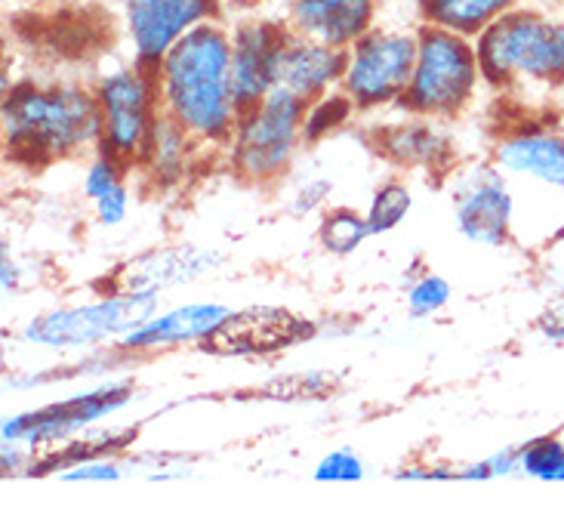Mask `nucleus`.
<instances>
[{
	"mask_svg": "<svg viewBox=\"0 0 564 506\" xmlns=\"http://www.w3.org/2000/svg\"><path fill=\"white\" fill-rule=\"evenodd\" d=\"M158 111L200 146H229L241 111L231 80V34L223 22H204L170 46L158 68Z\"/></svg>",
	"mask_w": 564,
	"mask_h": 506,
	"instance_id": "f257e3e1",
	"label": "nucleus"
},
{
	"mask_svg": "<svg viewBox=\"0 0 564 506\" xmlns=\"http://www.w3.org/2000/svg\"><path fill=\"white\" fill-rule=\"evenodd\" d=\"M7 158L46 168L99 146L96 93L75 84H19L3 99Z\"/></svg>",
	"mask_w": 564,
	"mask_h": 506,
	"instance_id": "f03ea898",
	"label": "nucleus"
},
{
	"mask_svg": "<svg viewBox=\"0 0 564 506\" xmlns=\"http://www.w3.org/2000/svg\"><path fill=\"white\" fill-rule=\"evenodd\" d=\"M475 50L494 90H564V19L516 7L475 37Z\"/></svg>",
	"mask_w": 564,
	"mask_h": 506,
	"instance_id": "7ed1b4c3",
	"label": "nucleus"
},
{
	"mask_svg": "<svg viewBox=\"0 0 564 506\" xmlns=\"http://www.w3.org/2000/svg\"><path fill=\"white\" fill-rule=\"evenodd\" d=\"M478 80L481 68L473 37L423 22L416 31L411 84L401 93L395 108L416 118H457L473 103Z\"/></svg>",
	"mask_w": 564,
	"mask_h": 506,
	"instance_id": "20e7f679",
	"label": "nucleus"
},
{
	"mask_svg": "<svg viewBox=\"0 0 564 506\" xmlns=\"http://www.w3.org/2000/svg\"><path fill=\"white\" fill-rule=\"evenodd\" d=\"M305 103L284 87H272L253 111L241 115L229 142L231 176L245 185H272L290 170L303 142Z\"/></svg>",
	"mask_w": 564,
	"mask_h": 506,
	"instance_id": "39448f33",
	"label": "nucleus"
},
{
	"mask_svg": "<svg viewBox=\"0 0 564 506\" xmlns=\"http://www.w3.org/2000/svg\"><path fill=\"white\" fill-rule=\"evenodd\" d=\"M158 312V293H102L80 306L53 309L25 327V340L50 349L96 346L133 334Z\"/></svg>",
	"mask_w": 564,
	"mask_h": 506,
	"instance_id": "423d86ee",
	"label": "nucleus"
},
{
	"mask_svg": "<svg viewBox=\"0 0 564 506\" xmlns=\"http://www.w3.org/2000/svg\"><path fill=\"white\" fill-rule=\"evenodd\" d=\"M99 152L115 158L127 173L139 168L158 118V84L139 65L111 72L96 87Z\"/></svg>",
	"mask_w": 564,
	"mask_h": 506,
	"instance_id": "0eeeda50",
	"label": "nucleus"
},
{
	"mask_svg": "<svg viewBox=\"0 0 564 506\" xmlns=\"http://www.w3.org/2000/svg\"><path fill=\"white\" fill-rule=\"evenodd\" d=\"M413 65H416V34L370 29L349 46L339 90L349 96L355 111L395 106L411 84Z\"/></svg>",
	"mask_w": 564,
	"mask_h": 506,
	"instance_id": "6e6552de",
	"label": "nucleus"
},
{
	"mask_svg": "<svg viewBox=\"0 0 564 506\" xmlns=\"http://www.w3.org/2000/svg\"><path fill=\"white\" fill-rule=\"evenodd\" d=\"M123 19L137 53L133 65L158 84L170 46L204 22H223V0H123Z\"/></svg>",
	"mask_w": 564,
	"mask_h": 506,
	"instance_id": "1a4fd4ad",
	"label": "nucleus"
},
{
	"mask_svg": "<svg viewBox=\"0 0 564 506\" xmlns=\"http://www.w3.org/2000/svg\"><path fill=\"white\" fill-rule=\"evenodd\" d=\"M133 399L130 384H106L99 389H90L84 396H72L65 401H53L37 411L10 417L3 423V442L15 445H56L68 442L80 432L99 423L102 417L115 415L127 401Z\"/></svg>",
	"mask_w": 564,
	"mask_h": 506,
	"instance_id": "9d476101",
	"label": "nucleus"
},
{
	"mask_svg": "<svg viewBox=\"0 0 564 506\" xmlns=\"http://www.w3.org/2000/svg\"><path fill=\"white\" fill-rule=\"evenodd\" d=\"M315 337V324L281 306H250L229 312V319L216 327L200 349L210 355L231 358H260V355L284 353Z\"/></svg>",
	"mask_w": 564,
	"mask_h": 506,
	"instance_id": "9b49d317",
	"label": "nucleus"
},
{
	"mask_svg": "<svg viewBox=\"0 0 564 506\" xmlns=\"http://www.w3.org/2000/svg\"><path fill=\"white\" fill-rule=\"evenodd\" d=\"M454 211L459 232L481 247H500L512 235L516 201L503 170L497 164H473L454 180Z\"/></svg>",
	"mask_w": 564,
	"mask_h": 506,
	"instance_id": "f8f14e48",
	"label": "nucleus"
},
{
	"mask_svg": "<svg viewBox=\"0 0 564 506\" xmlns=\"http://www.w3.org/2000/svg\"><path fill=\"white\" fill-rule=\"evenodd\" d=\"M284 34H288V22H269V19H247L231 31V80H235L241 115L253 111L275 87L278 53L284 44Z\"/></svg>",
	"mask_w": 564,
	"mask_h": 506,
	"instance_id": "ddd939ff",
	"label": "nucleus"
},
{
	"mask_svg": "<svg viewBox=\"0 0 564 506\" xmlns=\"http://www.w3.org/2000/svg\"><path fill=\"white\" fill-rule=\"evenodd\" d=\"M219 262H223V257L216 250H204V247L195 245L154 247V250H145L133 260L121 262L106 278V293H161L214 272Z\"/></svg>",
	"mask_w": 564,
	"mask_h": 506,
	"instance_id": "4468645a",
	"label": "nucleus"
},
{
	"mask_svg": "<svg viewBox=\"0 0 564 506\" xmlns=\"http://www.w3.org/2000/svg\"><path fill=\"white\" fill-rule=\"evenodd\" d=\"M494 164L564 192V127L531 118L516 121L497 137Z\"/></svg>",
	"mask_w": 564,
	"mask_h": 506,
	"instance_id": "2eb2a0df",
	"label": "nucleus"
},
{
	"mask_svg": "<svg viewBox=\"0 0 564 506\" xmlns=\"http://www.w3.org/2000/svg\"><path fill=\"white\" fill-rule=\"evenodd\" d=\"M346 60H349V50L321 44L288 29L281 53H278L275 87H284L293 96H300L305 106H312L321 96L339 87V80L346 75Z\"/></svg>",
	"mask_w": 564,
	"mask_h": 506,
	"instance_id": "dca6fc26",
	"label": "nucleus"
},
{
	"mask_svg": "<svg viewBox=\"0 0 564 506\" xmlns=\"http://www.w3.org/2000/svg\"><path fill=\"white\" fill-rule=\"evenodd\" d=\"M370 142L377 154L401 170H426L435 180L454 170V142L432 127V118L411 115V121L382 123L370 130Z\"/></svg>",
	"mask_w": 564,
	"mask_h": 506,
	"instance_id": "f3484780",
	"label": "nucleus"
},
{
	"mask_svg": "<svg viewBox=\"0 0 564 506\" xmlns=\"http://www.w3.org/2000/svg\"><path fill=\"white\" fill-rule=\"evenodd\" d=\"M377 0H290L288 29L327 46L349 50L373 29Z\"/></svg>",
	"mask_w": 564,
	"mask_h": 506,
	"instance_id": "a211bd4d",
	"label": "nucleus"
},
{
	"mask_svg": "<svg viewBox=\"0 0 564 506\" xmlns=\"http://www.w3.org/2000/svg\"><path fill=\"white\" fill-rule=\"evenodd\" d=\"M229 312L231 309L223 303H188V306L170 309L167 315H152L149 322L139 324L133 334L121 340V346L133 353H152L183 343H200L229 319Z\"/></svg>",
	"mask_w": 564,
	"mask_h": 506,
	"instance_id": "6ab92c4d",
	"label": "nucleus"
},
{
	"mask_svg": "<svg viewBox=\"0 0 564 506\" xmlns=\"http://www.w3.org/2000/svg\"><path fill=\"white\" fill-rule=\"evenodd\" d=\"M195 149H200L198 139L192 137L188 130H183L173 118L158 111L152 137L145 142V152H142L139 168L145 170L154 183H176L185 173V168H188Z\"/></svg>",
	"mask_w": 564,
	"mask_h": 506,
	"instance_id": "aec40b11",
	"label": "nucleus"
},
{
	"mask_svg": "<svg viewBox=\"0 0 564 506\" xmlns=\"http://www.w3.org/2000/svg\"><path fill=\"white\" fill-rule=\"evenodd\" d=\"M519 0H416L420 19L426 25L457 31L463 37H478L500 15L516 10Z\"/></svg>",
	"mask_w": 564,
	"mask_h": 506,
	"instance_id": "412c9836",
	"label": "nucleus"
},
{
	"mask_svg": "<svg viewBox=\"0 0 564 506\" xmlns=\"http://www.w3.org/2000/svg\"><path fill=\"white\" fill-rule=\"evenodd\" d=\"M321 247L334 257H351L358 247L370 238V226L367 216L355 214L351 207H334L321 216L318 226Z\"/></svg>",
	"mask_w": 564,
	"mask_h": 506,
	"instance_id": "4be33fe9",
	"label": "nucleus"
},
{
	"mask_svg": "<svg viewBox=\"0 0 564 506\" xmlns=\"http://www.w3.org/2000/svg\"><path fill=\"white\" fill-rule=\"evenodd\" d=\"M413 195L408 183L401 180H389L382 183L373 195H370V204H367V226H370V238L373 235H386V232L398 229L408 214H411Z\"/></svg>",
	"mask_w": 564,
	"mask_h": 506,
	"instance_id": "5701e85b",
	"label": "nucleus"
},
{
	"mask_svg": "<svg viewBox=\"0 0 564 506\" xmlns=\"http://www.w3.org/2000/svg\"><path fill=\"white\" fill-rule=\"evenodd\" d=\"M351 111H355V106H351V99L339 87L327 93V96H321L318 103H312V106L305 108L303 142L324 139L330 130H336L339 123L346 121Z\"/></svg>",
	"mask_w": 564,
	"mask_h": 506,
	"instance_id": "b1692460",
	"label": "nucleus"
},
{
	"mask_svg": "<svg viewBox=\"0 0 564 506\" xmlns=\"http://www.w3.org/2000/svg\"><path fill=\"white\" fill-rule=\"evenodd\" d=\"M564 463V442L558 435H536L519 448V470L524 476L555 482Z\"/></svg>",
	"mask_w": 564,
	"mask_h": 506,
	"instance_id": "393cba45",
	"label": "nucleus"
},
{
	"mask_svg": "<svg viewBox=\"0 0 564 506\" xmlns=\"http://www.w3.org/2000/svg\"><path fill=\"white\" fill-rule=\"evenodd\" d=\"M451 303V284L444 281L442 276H423L416 278L408 291V306H411L413 319H426V315H435L442 312L444 306Z\"/></svg>",
	"mask_w": 564,
	"mask_h": 506,
	"instance_id": "a878e982",
	"label": "nucleus"
},
{
	"mask_svg": "<svg viewBox=\"0 0 564 506\" xmlns=\"http://www.w3.org/2000/svg\"><path fill=\"white\" fill-rule=\"evenodd\" d=\"M315 478L318 482H361L365 461L349 448H339V451H330L321 457V463L315 466Z\"/></svg>",
	"mask_w": 564,
	"mask_h": 506,
	"instance_id": "bb28decb",
	"label": "nucleus"
},
{
	"mask_svg": "<svg viewBox=\"0 0 564 506\" xmlns=\"http://www.w3.org/2000/svg\"><path fill=\"white\" fill-rule=\"evenodd\" d=\"M123 173H127V170H123L115 158H108V154L99 152L90 161L87 173H84V195L96 204V201L102 198V195H108L115 185L123 183Z\"/></svg>",
	"mask_w": 564,
	"mask_h": 506,
	"instance_id": "cd10ccee",
	"label": "nucleus"
},
{
	"mask_svg": "<svg viewBox=\"0 0 564 506\" xmlns=\"http://www.w3.org/2000/svg\"><path fill=\"white\" fill-rule=\"evenodd\" d=\"M127 473V466L118 463V457H99V461L77 463V466H68L62 470L59 478H68V482H118Z\"/></svg>",
	"mask_w": 564,
	"mask_h": 506,
	"instance_id": "c85d7f7f",
	"label": "nucleus"
},
{
	"mask_svg": "<svg viewBox=\"0 0 564 506\" xmlns=\"http://www.w3.org/2000/svg\"><path fill=\"white\" fill-rule=\"evenodd\" d=\"M127 204H130V189L123 183H118L108 195L96 201V216L102 226H118L127 219Z\"/></svg>",
	"mask_w": 564,
	"mask_h": 506,
	"instance_id": "c756f323",
	"label": "nucleus"
},
{
	"mask_svg": "<svg viewBox=\"0 0 564 506\" xmlns=\"http://www.w3.org/2000/svg\"><path fill=\"white\" fill-rule=\"evenodd\" d=\"M536 331H540L546 340H552V343H564V297L540 312V319H536Z\"/></svg>",
	"mask_w": 564,
	"mask_h": 506,
	"instance_id": "7c9ffc66",
	"label": "nucleus"
},
{
	"mask_svg": "<svg viewBox=\"0 0 564 506\" xmlns=\"http://www.w3.org/2000/svg\"><path fill=\"white\" fill-rule=\"evenodd\" d=\"M330 192H334V183H327V180H315V183H308L305 189H300V195H296V201H293V211H296V214H308V211L321 207Z\"/></svg>",
	"mask_w": 564,
	"mask_h": 506,
	"instance_id": "2f4dec72",
	"label": "nucleus"
},
{
	"mask_svg": "<svg viewBox=\"0 0 564 506\" xmlns=\"http://www.w3.org/2000/svg\"><path fill=\"white\" fill-rule=\"evenodd\" d=\"M15 281H19V278H15V262L7 257V260H3V288H7V291H13Z\"/></svg>",
	"mask_w": 564,
	"mask_h": 506,
	"instance_id": "473e14b6",
	"label": "nucleus"
},
{
	"mask_svg": "<svg viewBox=\"0 0 564 506\" xmlns=\"http://www.w3.org/2000/svg\"><path fill=\"white\" fill-rule=\"evenodd\" d=\"M231 7H238V10H257L262 3H269V0H229Z\"/></svg>",
	"mask_w": 564,
	"mask_h": 506,
	"instance_id": "72a5a7b5",
	"label": "nucleus"
}]
</instances>
